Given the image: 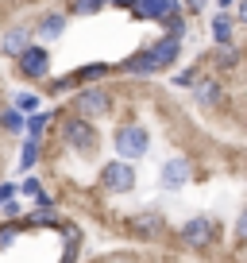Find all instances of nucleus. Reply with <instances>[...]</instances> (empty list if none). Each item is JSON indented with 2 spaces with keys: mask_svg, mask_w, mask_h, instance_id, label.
Wrapping results in <instances>:
<instances>
[{
  "mask_svg": "<svg viewBox=\"0 0 247 263\" xmlns=\"http://www.w3.org/2000/svg\"><path fill=\"white\" fill-rule=\"evenodd\" d=\"M12 62H16L19 78H27V82H47L50 78V50L43 43H27Z\"/></svg>",
  "mask_w": 247,
  "mask_h": 263,
  "instance_id": "nucleus-6",
  "label": "nucleus"
},
{
  "mask_svg": "<svg viewBox=\"0 0 247 263\" xmlns=\"http://www.w3.org/2000/svg\"><path fill=\"white\" fill-rule=\"evenodd\" d=\"M19 190H24L27 197H39V194H43V186H39V178H35V174H31V178H24V186H19Z\"/></svg>",
  "mask_w": 247,
  "mask_h": 263,
  "instance_id": "nucleus-27",
  "label": "nucleus"
},
{
  "mask_svg": "<svg viewBox=\"0 0 247 263\" xmlns=\"http://www.w3.org/2000/svg\"><path fill=\"white\" fill-rule=\"evenodd\" d=\"M0 213H4V217H24V209H19L16 197H8V201H0Z\"/></svg>",
  "mask_w": 247,
  "mask_h": 263,
  "instance_id": "nucleus-26",
  "label": "nucleus"
},
{
  "mask_svg": "<svg viewBox=\"0 0 247 263\" xmlns=\"http://www.w3.org/2000/svg\"><path fill=\"white\" fill-rule=\"evenodd\" d=\"M58 136H62V143H66L74 155L81 159H93L100 151V136H97V124L89 120V116H77L70 112L66 120H62V128H58Z\"/></svg>",
  "mask_w": 247,
  "mask_h": 263,
  "instance_id": "nucleus-1",
  "label": "nucleus"
},
{
  "mask_svg": "<svg viewBox=\"0 0 247 263\" xmlns=\"http://www.w3.org/2000/svg\"><path fill=\"white\" fill-rule=\"evenodd\" d=\"M39 159H43V140L39 136H27L24 151H19V174H31L39 166Z\"/></svg>",
  "mask_w": 247,
  "mask_h": 263,
  "instance_id": "nucleus-16",
  "label": "nucleus"
},
{
  "mask_svg": "<svg viewBox=\"0 0 247 263\" xmlns=\"http://www.w3.org/2000/svg\"><path fill=\"white\" fill-rule=\"evenodd\" d=\"M151 151V132L143 128L139 120H128V124H120L116 128V155L120 159H143Z\"/></svg>",
  "mask_w": 247,
  "mask_h": 263,
  "instance_id": "nucleus-4",
  "label": "nucleus"
},
{
  "mask_svg": "<svg viewBox=\"0 0 247 263\" xmlns=\"http://www.w3.org/2000/svg\"><path fill=\"white\" fill-rule=\"evenodd\" d=\"M74 108L77 116H89V120H100V116H112V93L100 82H85V89L74 93Z\"/></svg>",
  "mask_w": 247,
  "mask_h": 263,
  "instance_id": "nucleus-3",
  "label": "nucleus"
},
{
  "mask_svg": "<svg viewBox=\"0 0 247 263\" xmlns=\"http://www.w3.org/2000/svg\"><path fill=\"white\" fill-rule=\"evenodd\" d=\"M24 232V224H19V217H4V224H0V252L12 244V240Z\"/></svg>",
  "mask_w": 247,
  "mask_h": 263,
  "instance_id": "nucleus-21",
  "label": "nucleus"
},
{
  "mask_svg": "<svg viewBox=\"0 0 247 263\" xmlns=\"http://www.w3.org/2000/svg\"><path fill=\"white\" fill-rule=\"evenodd\" d=\"M181 8H186V12H201V8H205V0H181Z\"/></svg>",
  "mask_w": 247,
  "mask_h": 263,
  "instance_id": "nucleus-29",
  "label": "nucleus"
},
{
  "mask_svg": "<svg viewBox=\"0 0 247 263\" xmlns=\"http://www.w3.org/2000/svg\"><path fill=\"white\" fill-rule=\"evenodd\" d=\"M66 12H47V16L39 20V24H35V35H39V39H62V35H66Z\"/></svg>",
  "mask_w": 247,
  "mask_h": 263,
  "instance_id": "nucleus-13",
  "label": "nucleus"
},
{
  "mask_svg": "<svg viewBox=\"0 0 247 263\" xmlns=\"http://www.w3.org/2000/svg\"><path fill=\"white\" fill-rule=\"evenodd\" d=\"M213 62L220 66V70H236V66H239V54H236V47H216V50H213Z\"/></svg>",
  "mask_w": 247,
  "mask_h": 263,
  "instance_id": "nucleus-22",
  "label": "nucleus"
},
{
  "mask_svg": "<svg viewBox=\"0 0 247 263\" xmlns=\"http://www.w3.org/2000/svg\"><path fill=\"white\" fill-rule=\"evenodd\" d=\"M216 4H220V8H228V4H236V0H216Z\"/></svg>",
  "mask_w": 247,
  "mask_h": 263,
  "instance_id": "nucleus-31",
  "label": "nucleus"
},
{
  "mask_svg": "<svg viewBox=\"0 0 247 263\" xmlns=\"http://www.w3.org/2000/svg\"><path fill=\"white\" fill-rule=\"evenodd\" d=\"M181 47H186V35H174V31H166L158 43H151L147 58H151V66H155V74H158V70H170V66L178 62Z\"/></svg>",
  "mask_w": 247,
  "mask_h": 263,
  "instance_id": "nucleus-8",
  "label": "nucleus"
},
{
  "mask_svg": "<svg viewBox=\"0 0 247 263\" xmlns=\"http://www.w3.org/2000/svg\"><path fill=\"white\" fill-rule=\"evenodd\" d=\"M236 240L247 244V209H239V217H236Z\"/></svg>",
  "mask_w": 247,
  "mask_h": 263,
  "instance_id": "nucleus-25",
  "label": "nucleus"
},
{
  "mask_svg": "<svg viewBox=\"0 0 247 263\" xmlns=\"http://www.w3.org/2000/svg\"><path fill=\"white\" fill-rule=\"evenodd\" d=\"M158 182H162V190H186L193 182V163L186 155H174L162 163V171H158Z\"/></svg>",
  "mask_w": 247,
  "mask_h": 263,
  "instance_id": "nucleus-9",
  "label": "nucleus"
},
{
  "mask_svg": "<svg viewBox=\"0 0 247 263\" xmlns=\"http://www.w3.org/2000/svg\"><path fill=\"white\" fill-rule=\"evenodd\" d=\"M178 240L190 248V252H213V248L220 244V221L197 213V217H190V221H181Z\"/></svg>",
  "mask_w": 247,
  "mask_h": 263,
  "instance_id": "nucleus-2",
  "label": "nucleus"
},
{
  "mask_svg": "<svg viewBox=\"0 0 247 263\" xmlns=\"http://www.w3.org/2000/svg\"><path fill=\"white\" fill-rule=\"evenodd\" d=\"M190 93H193V101H197L201 108L224 105V85H220V78H213V74H197V82L190 85Z\"/></svg>",
  "mask_w": 247,
  "mask_h": 263,
  "instance_id": "nucleus-11",
  "label": "nucleus"
},
{
  "mask_svg": "<svg viewBox=\"0 0 247 263\" xmlns=\"http://www.w3.org/2000/svg\"><path fill=\"white\" fill-rule=\"evenodd\" d=\"M16 108L19 112H35L39 108V93H16Z\"/></svg>",
  "mask_w": 247,
  "mask_h": 263,
  "instance_id": "nucleus-24",
  "label": "nucleus"
},
{
  "mask_svg": "<svg viewBox=\"0 0 247 263\" xmlns=\"http://www.w3.org/2000/svg\"><path fill=\"white\" fill-rule=\"evenodd\" d=\"M128 12H132V20H155V24H162L166 16L186 12V8H181V0H132Z\"/></svg>",
  "mask_w": 247,
  "mask_h": 263,
  "instance_id": "nucleus-10",
  "label": "nucleus"
},
{
  "mask_svg": "<svg viewBox=\"0 0 247 263\" xmlns=\"http://www.w3.org/2000/svg\"><path fill=\"white\" fill-rule=\"evenodd\" d=\"M105 4H108V0H70L66 16H97Z\"/></svg>",
  "mask_w": 247,
  "mask_h": 263,
  "instance_id": "nucleus-20",
  "label": "nucleus"
},
{
  "mask_svg": "<svg viewBox=\"0 0 247 263\" xmlns=\"http://www.w3.org/2000/svg\"><path fill=\"white\" fill-rule=\"evenodd\" d=\"M197 74H201V66H186V70L174 74V85H178V89H190V85L197 82Z\"/></svg>",
  "mask_w": 247,
  "mask_h": 263,
  "instance_id": "nucleus-23",
  "label": "nucleus"
},
{
  "mask_svg": "<svg viewBox=\"0 0 247 263\" xmlns=\"http://www.w3.org/2000/svg\"><path fill=\"white\" fill-rule=\"evenodd\" d=\"M58 232H66V252H62V259H77V255H81V229H77V224H70V221H62L58 224Z\"/></svg>",
  "mask_w": 247,
  "mask_h": 263,
  "instance_id": "nucleus-17",
  "label": "nucleus"
},
{
  "mask_svg": "<svg viewBox=\"0 0 247 263\" xmlns=\"http://www.w3.org/2000/svg\"><path fill=\"white\" fill-rule=\"evenodd\" d=\"M236 24H247V0H239V8H236Z\"/></svg>",
  "mask_w": 247,
  "mask_h": 263,
  "instance_id": "nucleus-30",
  "label": "nucleus"
},
{
  "mask_svg": "<svg viewBox=\"0 0 247 263\" xmlns=\"http://www.w3.org/2000/svg\"><path fill=\"white\" fill-rule=\"evenodd\" d=\"M108 74H112L108 62H85V66H77L70 78H74V85H85V82H105Z\"/></svg>",
  "mask_w": 247,
  "mask_h": 263,
  "instance_id": "nucleus-15",
  "label": "nucleus"
},
{
  "mask_svg": "<svg viewBox=\"0 0 247 263\" xmlns=\"http://www.w3.org/2000/svg\"><path fill=\"white\" fill-rule=\"evenodd\" d=\"M27 43H31V27L16 24V27H8V31L0 35V54H4V58H16Z\"/></svg>",
  "mask_w": 247,
  "mask_h": 263,
  "instance_id": "nucleus-12",
  "label": "nucleus"
},
{
  "mask_svg": "<svg viewBox=\"0 0 247 263\" xmlns=\"http://www.w3.org/2000/svg\"><path fill=\"white\" fill-rule=\"evenodd\" d=\"M135 178H139V174H135V163L116 155L112 163L100 166V178H97V182H100V190H105V194H132V190H135Z\"/></svg>",
  "mask_w": 247,
  "mask_h": 263,
  "instance_id": "nucleus-5",
  "label": "nucleus"
},
{
  "mask_svg": "<svg viewBox=\"0 0 247 263\" xmlns=\"http://www.w3.org/2000/svg\"><path fill=\"white\" fill-rule=\"evenodd\" d=\"M232 35H236V16L216 12L213 16V43L216 47H232Z\"/></svg>",
  "mask_w": 247,
  "mask_h": 263,
  "instance_id": "nucleus-14",
  "label": "nucleus"
},
{
  "mask_svg": "<svg viewBox=\"0 0 247 263\" xmlns=\"http://www.w3.org/2000/svg\"><path fill=\"white\" fill-rule=\"evenodd\" d=\"M24 120H27V112H19L16 105L0 112V128L8 132V136H19V132H24Z\"/></svg>",
  "mask_w": 247,
  "mask_h": 263,
  "instance_id": "nucleus-18",
  "label": "nucleus"
},
{
  "mask_svg": "<svg viewBox=\"0 0 247 263\" xmlns=\"http://www.w3.org/2000/svg\"><path fill=\"white\" fill-rule=\"evenodd\" d=\"M54 116H58V112H39V108H35V112L24 120V132H27V136H39V140H43V132H47V124L54 120Z\"/></svg>",
  "mask_w": 247,
  "mask_h": 263,
  "instance_id": "nucleus-19",
  "label": "nucleus"
},
{
  "mask_svg": "<svg viewBox=\"0 0 247 263\" xmlns=\"http://www.w3.org/2000/svg\"><path fill=\"white\" fill-rule=\"evenodd\" d=\"M123 229L132 232L135 240H155L158 232L166 229V217H162V209L147 205V209H139V213H132V217H128V221H123Z\"/></svg>",
  "mask_w": 247,
  "mask_h": 263,
  "instance_id": "nucleus-7",
  "label": "nucleus"
},
{
  "mask_svg": "<svg viewBox=\"0 0 247 263\" xmlns=\"http://www.w3.org/2000/svg\"><path fill=\"white\" fill-rule=\"evenodd\" d=\"M8 197H16V182H0V201H8Z\"/></svg>",
  "mask_w": 247,
  "mask_h": 263,
  "instance_id": "nucleus-28",
  "label": "nucleus"
}]
</instances>
